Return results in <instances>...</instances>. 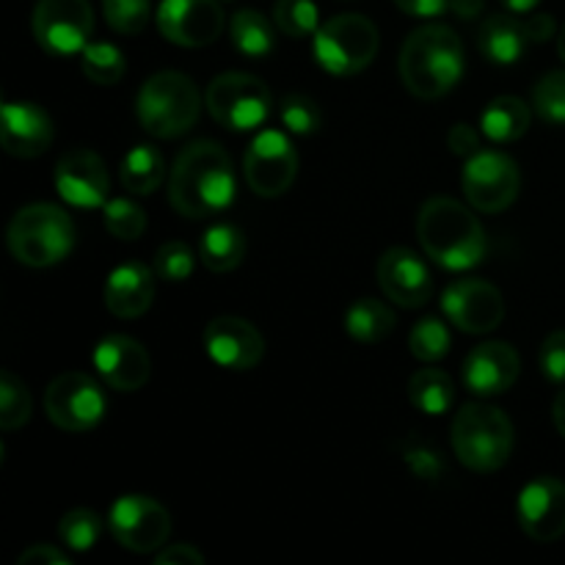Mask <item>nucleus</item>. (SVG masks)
I'll use <instances>...</instances> for the list:
<instances>
[{
  "mask_svg": "<svg viewBox=\"0 0 565 565\" xmlns=\"http://www.w3.org/2000/svg\"><path fill=\"white\" fill-rule=\"evenodd\" d=\"M392 329H395V312L375 298H359L345 312L348 337L362 345H375V342L386 340Z\"/></svg>",
  "mask_w": 565,
  "mask_h": 565,
  "instance_id": "29",
  "label": "nucleus"
},
{
  "mask_svg": "<svg viewBox=\"0 0 565 565\" xmlns=\"http://www.w3.org/2000/svg\"><path fill=\"white\" fill-rule=\"evenodd\" d=\"M246 257V237L237 226L215 224L199 241V259L213 274H230Z\"/></svg>",
  "mask_w": 565,
  "mask_h": 565,
  "instance_id": "26",
  "label": "nucleus"
},
{
  "mask_svg": "<svg viewBox=\"0 0 565 565\" xmlns=\"http://www.w3.org/2000/svg\"><path fill=\"white\" fill-rule=\"evenodd\" d=\"M450 9H452V14L458 17V20L472 22V20H478L480 14H483L486 0H450Z\"/></svg>",
  "mask_w": 565,
  "mask_h": 565,
  "instance_id": "48",
  "label": "nucleus"
},
{
  "mask_svg": "<svg viewBox=\"0 0 565 565\" xmlns=\"http://www.w3.org/2000/svg\"><path fill=\"white\" fill-rule=\"evenodd\" d=\"M119 177L125 191L136 193V196H149V193L158 191L166 180L163 154L154 147H149V143H141V147L130 149V152L125 154Z\"/></svg>",
  "mask_w": 565,
  "mask_h": 565,
  "instance_id": "28",
  "label": "nucleus"
},
{
  "mask_svg": "<svg viewBox=\"0 0 565 565\" xmlns=\"http://www.w3.org/2000/svg\"><path fill=\"white\" fill-rule=\"evenodd\" d=\"M103 210L105 230L119 237V241H138L147 230V215L130 199H110V202H105Z\"/></svg>",
  "mask_w": 565,
  "mask_h": 565,
  "instance_id": "37",
  "label": "nucleus"
},
{
  "mask_svg": "<svg viewBox=\"0 0 565 565\" xmlns=\"http://www.w3.org/2000/svg\"><path fill=\"white\" fill-rule=\"evenodd\" d=\"M522 373V359L508 342H483L463 359V386L478 397L505 395Z\"/></svg>",
  "mask_w": 565,
  "mask_h": 565,
  "instance_id": "19",
  "label": "nucleus"
},
{
  "mask_svg": "<svg viewBox=\"0 0 565 565\" xmlns=\"http://www.w3.org/2000/svg\"><path fill=\"white\" fill-rule=\"evenodd\" d=\"M557 53H561V58L565 61V25H563L561 36H557Z\"/></svg>",
  "mask_w": 565,
  "mask_h": 565,
  "instance_id": "51",
  "label": "nucleus"
},
{
  "mask_svg": "<svg viewBox=\"0 0 565 565\" xmlns=\"http://www.w3.org/2000/svg\"><path fill=\"white\" fill-rule=\"evenodd\" d=\"M524 28H527V36L530 42H550L555 36V17L552 14H530L524 20Z\"/></svg>",
  "mask_w": 565,
  "mask_h": 565,
  "instance_id": "47",
  "label": "nucleus"
},
{
  "mask_svg": "<svg viewBox=\"0 0 565 565\" xmlns=\"http://www.w3.org/2000/svg\"><path fill=\"white\" fill-rule=\"evenodd\" d=\"M103 535V519L88 508H75V511L64 513L58 522V539L66 550L72 552H88Z\"/></svg>",
  "mask_w": 565,
  "mask_h": 565,
  "instance_id": "32",
  "label": "nucleus"
},
{
  "mask_svg": "<svg viewBox=\"0 0 565 565\" xmlns=\"http://www.w3.org/2000/svg\"><path fill=\"white\" fill-rule=\"evenodd\" d=\"M274 22L290 39L315 36L320 28L318 6L312 0H276Z\"/></svg>",
  "mask_w": 565,
  "mask_h": 565,
  "instance_id": "33",
  "label": "nucleus"
},
{
  "mask_svg": "<svg viewBox=\"0 0 565 565\" xmlns=\"http://www.w3.org/2000/svg\"><path fill=\"white\" fill-rule=\"evenodd\" d=\"M20 565H70V557L50 544H33L31 550L17 557Z\"/></svg>",
  "mask_w": 565,
  "mask_h": 565,
  "instance_id": "45",
  "label": "nucleus"
},
{
  "mask_svg": "<svg viewBox=\"0 0 565 565\" xmlns=\"http://www.w3.org/2000/svg\"><path fill=\"white\" fill-rule=\"evenodd\" d=\"M6 241L17 263L28 268H50L70 257L75 246V224L70 213L55 204H28L11 218Z\"/></svg>",
  "mask_w": 565,
  "mask_h": 565,
  "instance_id": "5",
  "label": "nucleus"
},
{
  "mask_svg": "<svg viewBox=\"0 0 565 565\" xmlns=\"http://www.w3.org/2000/svg\"><path fill=\"white\" fill-rule=\"evenodd\" d=\"M204 348L210 359L226 370H254L265 356V340L248 320L224 318L210 320L204 329Z\"/></svg>",
  "mask_w": 565,
  "mask_h": 565,
  "instance_id": "21",
  "label": "nucleus"
},
{
  "mask_svg": "<svg viewBox=\"0 0 565 565\" xmlns=\"http://www.w3.org/2000/svg\"><path fill=\"white\" fill-rule=\"evenodd\" d=\"M395 6L408 17L434 20V17L445 14V9H450V0H395Z\"/></svg>",
  "mask_w": 565,
  "mask_h": 565,
  "instance_id": "46",
  "label": "nucleus"
},
{
  "mask_svg": "<svg viewBox=\"0 0 565 565\" xmlns=\"http://www.w3.org/2000/svg\"><path fill=\"white\" fill-rule=\"evenodd\" d=\"M502 6H505L511 14H530V11H535V6L541 3V0H500Z\"/></svg>",
  "mask_w": 565,
  "mask_h": 565,
  "instance_id": "49",
  "label": "nucleus"
},
{
  "mask_svg": "<svg viewBox=\"0 0 565 565\" xmlns=\"http://www.w3.org/2000/svg\"><path fill=\"white\" fill-rule=\"evenodd\" d=\"M33 36L50 55L83 53L94 31L88 0H39L33 9Z\"/></svg>",
  "mask_w": 565,
  "mask_h": 565,
  "instance_id": "11",
  "label": "nucleus"
},
{
  "mask_svg": "<svg viewBox=\"0 0 565 565\" xmlns=\"http://www.w3.org/2000/svg\"><path fill=\"white\" fill-rule=\"evenodd\" d=\"M44 412L55 428L66 434H86L103 419L105 395L86 373H64L44 392Z\"/></svg>",
  "mask_w": 565,
  "mask_h": 565,
  "instance_id": "12",
  "label": "nucleus"
},
{
  "mask_svg": "<svg viewBox=\"0 0 565 565\" xmlns=\"http://www.w3.org/2000/svg\"><path fill=\"white\" fill-rule=\"evenodd\" d=\"M221 0H163L158 6V31L180 47H207L224 31Z\"/></svg>",
  "mask_w": 565,
  "mask_h": 565,
  "instance_id": "14",
  "label": "nucleus"
},
{
  "mask_svg": "<svg viewBox=\"0 0 565 565\" xmlns=\"http://www.w3.org/2000/svg\"><path fill=\"white\" fill-rule=\"evenodd\" d=\"M519 524L524 533L539 544H552V541L565 535V483L557 478H535L519 494L516 505Z\"/></svg>",
  "mask_w": 565,
  "mask_h": 565,
  "instance_id": "17",
  "label": "nucleus"
},
{
  "mask_svg": "<svg viewBox=\"0 0 565 565\" xmlns=\"http://www.w3.org/2000/svg\"><path fill=\"white\" fill-rule=\"evenodd\" d=\"M467 61L461 36L450 25L417 28L406 36L401 50L403 86L419 99H439L458 86Z\"/></svg>",
  "mask_w": 565,
  "mask_h": 565,
  "instance_id": "2",
  "label": "nucleus"
},
{
  "mask_svg": "<svg viewBox=\"0 0 565 565\" xmlns=\"http://www.w3.org/2000/svg\"><path fill=\"white\" fill-rule=\"evenodd\" d=\"M552 419H555V428L561 430V436L565 439V390L555 397V406H552Z\"/></svg>",
  "mask_w": 565,
  "mask_h": 565,
  "instance_id": "50",
  "label": "nucleus"
},
{
  "mask_svg": "<svg viewBox=\"0 0 565 565\" xmlns=\"http://www.w3.org/2000/svg\"><path fill=\"white\" fill-rule=\"evenodd\" d=\"M138 121L154 138H180L193 130L202 114L196 83L174 70L147 77L136 103Z\"/></svg>",
  "mask_w": 565,
  "mask_h": 565,
  "instance_id": "6",
  "label": "nucleus"
},
{
  "mask_svg": "<svg viewBox=\"0 0 565 565\" xmlns=\"http://www.w3.org/2000/svg\"><path fill=\"white\" fill-rule=\"evenodd\" d=\"M105 22L121 36H136L149 25L152 0H103Z\"/></svg>",
  "mask_w": 565,
  "mask_h": 565,
  "instance_id": "36",
  "label": "nucleus"
},
{
  "mask_svg": "<svg viewBox=\"0 0 565 565\" xmlns=\"http://www.w3.org/2000/svg\"><path fill=\"white\" fill-rule=\"evenodd\" d=\"M533 105L550 125H565V72H550L533 88Z\"/></svg>",
  "mask_w": 565,
  "mask_h": 565,
  "instance_id": "38",
  "label": "nucleus"
},
{
  "mask_svg": "<svg viewBox=\"0 0 565 565\" xmlns=\"http://www.w3.org/2000/svg\"><path fill=\"white\" fill-rule=\"evenodd\" d=\"M417 237L434 263L447 270H469L483 263L486 232L478 215L447 196L428 199L417 215Z\"/></svg>",
  "mask_w": 565,
  "mask_h": 565,
  "instance_id": "3",
  "label": "nucleus"
},
{
  "mask_svg": "<svg viewBox=\"0 0 565 565\" xmlns=\"http://www.w3.org/2000/svg\"><path fill=\"white\" fill-rule=\"evenodd\" d=\"M450 331L436 318H423L408 334V348H412L414 359H419V362H441L450 353Z\"/></svg>",
  "mask_w": 565,
  "mask_h": 565,
  "instance_id": "35",
  "label": "nucleus"
},
{
  "mask_svg": "<svg viewBox=\"0 0 565 565\" xmlns=\"http://www.w3.org/2000/svg\"><path fill=\"white\" fill-rule=\"evenodd\" d=\"M408 401L428 417H441L456 403V384L445 370L425 367L417 370L408 381Z\"/></svg>",
  "mask_w": 565,
  "mask_h": 565,
  "instance_id": "27",
  "label": "nucleus"
},
{
  "mask_svg": "<svg viewBox=\"0 0 565 565\" xmlns=\"http://www.w3.org/2000/svg\"><path fill=\"white\" fill-rule=\"evenodd\" d=\"M94 367L110 390L138 392L152 375V359L132 337L110 334L94 348Z\"/></svg>",
  "mask_w": 565,
  "mask_h": 565,
  "instance_id": "20",
  "label": "nucleus"
},
{
  "mask_svg": "<svg viewBox=\"0 0 565 565\" xmlns=\"http://www.w3.org/2000/svg\"><path fill=\"white\" fill-rule=\"evenodd\" d=\"M55 191L72 207H105L108 169L92 149H70L55 163Z\"/></svg>",
  "mask_w": 565,
  "mask_h": 565,
  "instance_id": "16",
  "label": "nucleus"
},
{
  "mask_svg": "<svg viewBox=\"0 0 565 565\" xmlns=\"http://www.w3.org/2000/svg\"><path fill=\"white\" fill-rule=\"evenodd\" d=\"M463 196L480 213H502L511 207L522 188L516 160L497 149H480L467 160L461 174Z\"/></svg>",
  "mask_w": 565,
  "mask_h": 565,
  "instance_id": "9",
  "label": "nucleus"
},
{
  "mask_svg": "<svg viewBox=\"0 0 565 565\" xmlns=\"http://www.w3.org/2000/svg\"><path fill=\"white\" fill-rule=\"evenodd\" d=\"M53 121L33 103H6L0 110V143L11 158H39L53 143Z\"/></svg>",
  "mask_w": 565,
  "mask_h": 565,
  "instance_id": "22",
  "label": "nucleus"
},
{
  "mask_svg": "<svg viewBox=\"0 0 565 565\" xmlns=\"http://www.w3.org/2000/svg\"><path fill=\"white\" fill-rule=\"evenodd\" d=\"M230 36L237 53L246 55V58H265L276 47L274 25L257 9L235 11L230 22Z\"/></svg>",
  "mask_w": 565,
  "mask_h": 565,
  "instance_id": "30",
  "label": "nucleus"
},
{
  "mask_svg": "<svg viewBox=\"0 0 565 565\" xmlns=\"http://www.w3.org/2000/svg\"><path fill=\"white\" fill-rule=\"evenodd\" d=\"M31 392L14 373H0V428L17 430L31 419Z\"/></svg>",
  "mask_w": 565,
  "mask_h": 565,
  "instance_id": "34",
  "label": "nucleus"
},
{
  "mask_svg": "<svg viewBox=\"0 0 565 565\" xmlns=\"http://www.w3.org/2000/svg\"><path fill=\"white\" fill-rule=\"evenodd\" d=\"M196 268V254L180 241H169L154 254V276L163 281H185L191 279Z\"/></svg>",
  "mask_w": 565,
  "mask_h": 565,
  "instance_id": "39",
  "label": "nucleus"
},
{
  "mask_svg": "<svg viewBox=\"0 0 565 565\" xmlns=\"http://www.w3.org/2000/svg\"><path fill=\"white\" fill-rule=\"evenodd\" d=\"M298 154L290 138L279 130H265L248 147L243 160V177L257 196L276 199L296 182Z\"/></svg>",
  "mask_w": 565,
  "mask_h": 565,
  "instance_id": "13",
  "label": "nucleus"
},
{
  "mask_svg": "<svg viewBox=\"0 0 565 565\" xmlns=\"http://www.w3.org/2000/svg\"><path fill=\"white\" fill-rule=\"evenodd\" d=\"M403 458H406L408 469L423 480H439L441 475H445V461L439 458V452L428 450V447L423 445L408 447V450L403 452Z\"/></svg>",
  "mask_w": 565,
  "mask_h": 565,
  "instance_id": "42",
  "label": "nucleus"
},
{
  "mask_svg": "<svg viewBox=\"0 0 565 565\" xmlns=\"http://www.w3.org/2000/svg\"><path fill=\"white\" fill-rule=\"evenodd\" d=\"M154 301V276L143 263H121L105 281V307L121 320L141 318Z\"/></svg>",
  "mask_w": 565,
  "mask_h": 565,
  "instance_id": "23",
  "label": "nucleus"
},
{
  "mask_svg": "<svg viewBox=\"0 0 565 565\" xmlns=\"http://www.w3.org/2000/svg\"><path fill=\"white\" fill-rule=\"evenodd\" d=\"M541 373L552 384H565V331H552L539 351Z\"/></svg>",
  "mask_w": 565,
  "mask_h": 565,
  "instance_id": "41",
  "label": "nucleus"
},
{
  "mask_svg": "<svg viewBox=\"0 0 565 565\" xmlns=\"http://www.w3.org/2000/svg\"><path fill=\"white\" fill-rule=\"evenodd\" d=\"M270 88L246 72H224L213 77L204 94L210 116L226 130H254L270 114Z\"/></svg>",
  "mask_w": 565,
  "mask_h": 565,
  "instance_id": "8",
  "label": "nucleus"
},
{
  "mask_svg": "<svg viewBox=\"0 0 565 565\" xmlns=\"http://www.w3.org/2000/svg\"><path fill=\"white\" fill-rule=\"evenodd\" d=\"M169 202L185 218H210L235 202V169L221 143L202 138L177 154L169 174Z\"/></svg>",
  "mask_w": 565,
  "mask_h": 565,
  "instance_id": "1",
  "label": "nucleus"
},
{
  "mask_svg": "<svg viewBox=\"0 0 565 565\" xmlns=\"http://www.w3.org/2000/svg\"><path fill=\"white\" fill-rule=\"evenodd\" d=\"M279 114L287 132H296V136H312L323 125V114L315 105V99L303 97V94H290V97L281 99Z\"/></svg>",
  "mask_w": 565,
  "mask_h": 565,
  "instance_id": "40",
  "label": "nucleus"
},
{
  "mask_svg": "<svg viewBox=\"0 0 565 565\" xmlns=\"http://www.w3.org/2000/svg\"><path fill=\"white\" fill-rule=\"evenodd\" d=\"M204 555L191 544H171L154 552V565H202Z\"/></svg>",
  "mask_w": 565,
  "mask_h": 565,
  "instance_id": "44",
  "label": "nucleus"
},
{
  "mask_svg": "<svg viewBox=\"0 0 565 565\" xmlns=\"http://www.w3.org/2000/svg\"><path fill=\"white\" fill-rule=\"evenodd\" d=\"M379 55V28L364 14H337L315 33V58L329 75L351 77Z\"/></svg>",
  "mask_w": 565,
  "mask_h": 565,
  "instance_id": "7",
  "label": "nucleus"
},
{
  "mask_svg": "<svg viewBox=\"0 0 565 565\" xmlns=\"http://www.w3.org/2000/svg\"><path fill=\"white\" fill-rule=\"evenodd\" d=\"M447 147L452 149V154H461V158H472L480 152V136L478 130H472L469 125H452L447 132Z\"/></svg>",
  "mask_w": 565,
  "mask_h": 565,
  "instance_id": "43",
  "label": "nucleus"
},
{
  "mask_svg": "<svg viewBox=\"0 0 565 565\" xmlns=\"http://www.w3.org/2000/svg\"><path fill=\"white\" fill-rule=\"evenodd\" d=\"M441 309L467 334H489L505 318V298L483 279H458L441 296Z\"/></svg>",
  "mask_w": 565,
  "mask_h": 565,
  "instance_id": "15",
  "label": "nucleus"
},
{
  "mask_svg": "<svg viewBox=\"0 0 565 565\" xmlns=\"http://www.w3.org/2000/svg\"><path fill=\"white\" fill-rule=\"evenodd\" d=\"M375 276L384 296L403 309L423 307L434 296V276L412 248H390L381 254Z\"/></svg>",
  "mask_w": 565,
  "mask_h": 565,
  "instance_id": "18",
  "label": "nucleus"
},
{
  "mask_svg": "<svg viewBox=\"0 0 565 565\" xmlns=\"http://www.w3.org/2000/svg\"><path fill=\"white\" fill-rule=\"evenodd\" d=\"M108 527L116 544L136 555L160 552L171 535V516L158 500L143 494H127L110 505Z\"/></svg>",
  "mask_w": 565,
  "mask_h": 565,
  "instance_id": "10",
  "label": "nucleus"
},
{
  "mask_svg": "<svg viewBox=\"0 0 565 565\" xmlns=\"http://www.w3.org/2000/svg\"><path fill=\"white\" fill-rule=\"evenodd\" d=\"M530 105L522 97L513 94H502V97L491 99L480 114V130L489 141L494 143H511L519 141L524 132L530 130Z\"/></svg>",
  "mask_w": 565,
  "mask_h": 565,
  "instance_id": "25",
  "label": "nucleus"
},
{
  "mask_svg": "<svg viewBox=\"0 0 565 565\" xmlns=\"http://www.w3.org/2000/svg\"><path fill=\"white\" fill-rule=\"evenodd\" d=\"M450 441L463 467L472 472H497L511 461L513 423L502 408L467 403L452 419Z\"/></svg>",
  "mask_w": 565,
  "mask_h": 565,
  "instance_id": "4",
  "label": "nucleus"
},
{
  "mask_svg": "<svg viewBox=\"0 0 565 565\" xmlns=\"http://www.w3.org/2000/svg\"><path fill=\"white\" fill-rule=\"evenodd\" d=\"M478 44L486 58L500 66H508L516 64L533 42H530L524 20H516L513 14H491L480 25Z\"/></svg>",
  "mask_w": 565,
  "mask_h": 565,
  "instance_id": "24",
  "label": "nucleus"
},
{
  "mask_svg": "<svg viewBox=\"0 0 565 565\" xmlns=\"http://www.w3.org/2000/svg\"><path fill=\"white\" fill-rule=\"evenodd\" d=\"M81 55L83 75L92 83H97V86H114V83H119L121 75H125V55H121L119 47H114V44H86Z\"/></svg>",
  "mask_w": 565,
  "mask_h": 565,
  "instance_id": "31",
  "label": "nucleus"
}]
</instances>
